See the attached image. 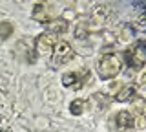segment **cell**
<instances>
[{"label": "cell", "mask_w": 146, "mask_h": 132, "mask_svg": "<svg viewBox=\"0 0 146 132\" xmlns=\"http://www.w3.org/2000/svg\"><path fill=\"white\" fill-rule=\"evenodd\" d=\"M75 52H73L71 44L66 42V40H57V44L53 46V52H51V64L53 66H62V64H68V62L73 59Z\"/></svg>", "instance_id": "cell-5"}, {"label": "cell", "mask_w": 146, "mask_h": 132, "mask_svg": "<svg viewBox=\"0 0 146 132\" xmlns=\"http://www.w3.org/2000/svg\"><path fill=\"white\" fill-rule=\"evenodd\" d=\"M113 123L119 130H131L135 127V117H133V112L130 110H121L113 116Z\"/></svg>", "instance_id": "cell-7"}, {"label": "cell", "mask_w": 146, "mask_h": 132, "mask_svg": "<svg viewBox=\"0 0 146 132\" xmlns=\"http://www.w3.org/2000/svg\"><path fill=\"white\" fill-rule=\"evenodd\" d=\"M121 68H122V59L117 53H102L95 62V70H97L100 81H110L117 77L121 74Z\"/></svg>", "instance_id": "cell-1"}, {"label": "cell", "mask_w": 146, "mask_h": 132, "mask_svg": "<svg viewBox=\"0 0 146 132\" xmlns=\"http://www.w3.org/2000/svg\"><path fill=\"white\" fill-rule=\"evenodd\" d=\"M77 37H79V39H86V37H88V26H86V24H80L79 28H77Z\"/></svg>", "instance_id": "cell-13"}, {"label": "cell", "mask_w": 146, "mask_h": 132, "mask_svg": "<svg viewBox=\"0 0 146 132\" xmlns=\"http://www.w3.org/2000/svg\"><path fill=\"white\" fill-rule=\"evenodd\" d=\"M58 7L53 2H36L31 9V19L40 22V24H49L57 19Z\"/></svg>", "instance_id": "cell-2"}, {"label": "cell", "mask_w": 146, "mask_h": 132, "mask_svg": "<svg viewBox=\"0 0 146 132\" xmlns=\"http://www.w3.org/2000/svg\"><path fill=\"white\" fill-rule=\"evenodd\" d=\"M108 13H110V7L106 6V4H102V6H95L91 20H93V22H102V24H104V20L108 19Z\"/></svg>", "instance_id": "cell-10"}, {"label": "cell", "mask_w": 146, "mask_h": 132, "mask_svg": "<svg viewBox=\"0 0 146 132\" xmlns=\"http://www.w3.org/2000/svg\"><path fill=\"white\" fill-rule=\"evenodd\" d=\"M57 37L51 33H40L38 37H36L35 40V48H36V52L40 53V55H51V52H53V46L57 44Z\"/></svg>", "instance_id": "cell-6"}, {"label": "cell", "mask_w": 146, "mask_h": 132, "mask_svg": "<svg viewBox=\"0 0 146 132\" xmlns=\"http://www.w3.org/2000/svg\"><path fill=\"white\" fill-rule=\"evenodd\" d=\"M0 132H7V129H4V127H0Z\"/></svg>", "instance_id": "cell-14"}, {"label": "cell", "mask_w": 146, "mask_h": 132, "mask_svg": "<svg viewBox=\"0 0 146 132\" xmlns=\"http://www.w3.org/2000/svg\"><path fill=\"white\" fill-rule=\"evenodd\" d=\"M48 28H49V33L55 35V33H66L68 29H70V24H68V20H64V19H55L53 22H49L48 24Z\"/></svg>", "instance_id": "cell-9"}, {"label": "cell", "mask_w": 146, "mask_h": 132, "mask_svg": "<svg viewBox=\"0 0 146 132\" xmlns=\"http://www.w3.org/2000/svg\"><path fill=\"white\" fill-rule=\"evenodd\" d=\"M13 31H15V26H13L9 20H4V22H0V39H2V40L9 39V37L13 35Z\"/></svg>", "instance_id": "cell-12"}, {"label": "cell", "mask_w": 146, "mask_h": 132, "mask_svg": "<svg viewBox=\"0 0 146 132\" xmlns=\"http://www.w3.org/2000/svg\"><path fill=\"white\" fill-rule=\"evenodd\" d=\"M137 97V86L135 84H131V83H128V84H122L121 86V90L115 94V99L117 101H121V103H124V101H131V99H135Z\"/></svg>", "instance_id": "cell-8"}, {"label": "cell", "mask_w": 146, "mask_h": 132, "mask_svg": "<svg viewBox=\"0 0 146 132\" xmlns=\"http://www.w3.org/2000/svg\"><path fill=\"white\" fill-rule=\"evenodd\" d=\"M128 66H131L133 70H141L146 62V44L143 40H137L135 44H131L124 53Z\"/></svg>", "instance_id": "cell-4"}, {"label": "cell", "mask_w": 146, "mask_h": 132, "mask_svg": "<svg viewBox=\"0 0 146 132\" xmlns=\"http://www.w3.org/2000/svg\"><path fill=\"white\" fill-rule=\"evenodd\" d=\"M91 79V72L88 68H80L75 72H66L62 75V84L66 88H73V90H80L82 86H86Z\"/></svg>", "instance_id": "cell-3"}, {"label": "cell", "mask_w": 146, "mask_h": 132, "mask_svg": "<svg viewBox=\"0 0 146 132\" xmlns=\"http://www.w3.org/2000/svg\"><path fill=\"white\" fill-rule=\"evenodd\" d=\"M86 107H88V101H86V99H73L70 103V112L73 116H80V114H84Z\"/></svg>", "instance_id": "cell-11"}]
</instances>
